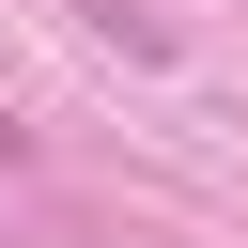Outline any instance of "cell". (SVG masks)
I'll list each match as a JSON object with an SVG mask.
<instances>
[{"mask_svg": "<svg viewBox=\"0 0 248 248\" xmlns=\"http://www.w3.org/2000/svg\"><path fill=\"white\" fill-rule=\"evenodd\" d=\"M0 155H16V108H0Z\"/></svg>", "mask_w": 248, "mask_h": 248, "instance_id": "obj_1", "label": "cell"}]
</instances>
